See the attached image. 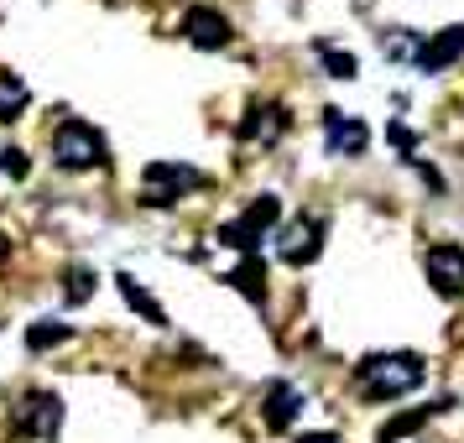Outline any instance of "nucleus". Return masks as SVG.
<instances>
[{
	"label": "nucleus",
	"mask_w": 464,
	"mask_h": 443,
	"mask_svg": "<svg viewBox=\"0 0 464 443\" xmlns=\"http://www.w3.org/2000/svg\"><path fill=\"white\" fill-rule=\"evenodd\" d=\"M53 157H58V168L68 172H89V168H105V136L84 120H63V126L53 130Z\"/></svg>",
	"instance_id": "f03ea898"
},
{
	"label": "nucleus",
	"mask_w": 464,
	"mask_h": 443,
	"mask_svg": "<svg viewBox=\"0 0 464 443\" xmlns=\"http://www.w3.org/2000/svg\"><path fill=\"white\" fill-rule=\"evenodd\" d=\"M219 246H230V251H240V255H256V246H261V235L256 230H246L240 219H230V225H219V235H214Z\"/></svg>",
	"instance_id": "a211bd4d"
},
{
	"label": "nucleus",
	"mask_w": 464,
	"mask_h": 443,
	"mask_svg": "<svg viewBox=\"0 0 464 443\" xmlns=\"http://www.w3.org/2000/svg\"><path fill=\"white\" fill-rule=\"evenodd\" d=\"M282 219V204H276V193H261V198H251V209L240 214V225L246 230H256V235H266Z\"/></svg>",
	"instance_id": "2eb2a0df"
},
{
	"label": "nucleus",
	"mask_w": 464,
	"mask_h": 443,
	"mask_svg": "<svg viewBox=\"0 0 464 443\" xmlns=\"http://www.w3.org/2000/svg\"><path fill=\"white\" fill-rule=\"evenodd\" d=\"M183 37L193 47H204V53H219V47L230 43V22L214 11V5H188L183 11Z\"/></svg>",
	"instance_id": "0eeeda50"
},
{
	"label": "nucleus",
	"mask_w": 464,
	"mask_h": 443,
	"mask_svg": "<svg viewBox=\"0 0 464 443\" xmlns=\"http://www.w3.org/2000/svg\"><path fill=\"white\" fill-rule=\"evenodd\" d=\"M422 272H428V282H433V293L459 297L464 293V246H454V240L428 246V251H422Z\"/></svg>",
	"instance_id": "7ed1b4c3"
},
{
	"label": "nucleus",
	"mask_w": 464,
	"mask_h": 443,
	"mask_svg": "<svg viewBox=\"0 0 464 443\" xmlns=\"http://www.w3.org/2000/svg\"><path fill=\"white\" fill-rule=\"evenodd\" d=\"M287 130V110L282 105H251L240 120V141H276Z\"/></svg>",
	"instance_id": "9b49d317"
},
{
	"label": "nucleus",
	"mask_w": 464,
	"mask_h": 443,
	"mask_svg": "<svg viewBox=\"0 0 464 443\" xmlns=\"http://www.w3.org/2000/svg\"><path fill=\"white\" fill-rule=\"evenodd\" d=\"M324 136H329V151H334V157H360V151L371 147V130H365V120H355V115H339V110H324Z\"/></svg>",
	"instance_id": "6e6552de"
},
{
	"label": "nucleus",
	"mask_w": 464,
	"mask_h": 443,
	"mask_svg": "<svg viewBox=\"0 0 464 443\" xmlns=\"http://www.w3.org/2000/svg\"><path fill=\"white\" fill-rule=\"evenodd\" d=\"M297 412H303V391L287 386V380H272V386H266V397H261V418H266V428L282 433V428H293Z\"/></svg>",
	"instance_id": "9d476101"
},
{
	"label": "nucleus",
	"mask_w": 464,
	"mask_h": 443,
	"mask_svg": "<svg viewBox=\"0 0 464 443\" xmlns=\"http://www.w3.org/2000/svg\"><path fill=\"white\" fill-rule=\"evenodd\" d=\"M230 282H235V287H240L246 297H251L256 308L266 303V266H261V255H246V261H240V266L230 272Z\"/></svg>",
	"instance_id": "f8f14e48"
},
{
	"label": "nucleus",
	"mask_w": 464,
	"mask_h": 443,
	"mask_svg": "<svg viewBox=\"0 0 464 443\" xmlns=\"http://www.w3.org/2000/svg\"><path fill=\"white\" fill-rule=\"evenodd\" d=\"M16 428L32 433V438H58V428H63V397H53V391H32V397L16 407Z\"/></svg>",
	"instance_id": "39448f33"
},
{
	"label": "nucleus",
	"mask_w": 464,
	"mask_h": 443,
	"mask_svg": "<svg viewBox=\"0 0 464 443\" xmlns=\"http://www.w3.org/2000/svg\"><path fill=\"white\" fill-rule=\"evenodd\" d=\"M318 251H324V219H314V214L293 219L287 235H282V261L287 266H308V261H318Z\"/></svg>",
	"instance_id": "423d86ee"
},
{
	"label": "nucleus",
	"mask_w": 464,
	"mask_h": 443,
	"mask_svg": "<svg viewBox=\"0 0 464 443\" xmlns=\"http://www.w3.org/2000/svg\"><path fill=\"white\" fill-rule=\"evenodd\" d=\"M459 58H464V26H443V32H433V37L418 47L422 73H443V68L459 63Z\"/></svg>",
	"instance_id": "1a4fd4ad"
},
{
	"label": "nucleus",
	"mask_w": 464,
	"mask_h": 443,
	"mask_svg": "<svg viewBox=\"0 0 464 443\" xmlns=\"http://www.w3.org/2000/svg\"><path fill=\"white\" fill-rule=\"evenodd\" d=\"M443 407H449V401H433V407H418V412H407V418H392L376 433V443H397V438H407V433H418L422 422L433 418V412H443Z\"/></svg>",
	"instance_id": "4468645a"
},
{
	"label": "nucleus",
	"mask_w": 464,
	"mask_h": 443,
	"mask_svg": "<svg viewBox=\"0 0 464 443\" xmlns=\"http://www.w3.org/2000/svg\"><path fill=\"white\" fill-rule=\"evenodd\" d=\"M297 443H339V438H334V433H303Z\"/></svg>",
	"instance_id": "4be33fe9"
},
{
	"label": "nucleus",
	"mask_w": 464,
	"mask_h": 443,
	"mask_svg": "<svg viewBox=\"0 0 464 443\" xmlns=\"http://www.w3.org/2000/svg\"><path fill=\"white\" fill-rule=\"evenodd\" d=\"M0 172H11V178H26V157L16 147L11 151H0Z\"/></svg>",
	"instance_id": "412c9836"
},
{
	"label": "nucleus",
	"mask_w": 464,
	"mask_h": 443,
	"mask_svg": "<svg viewBox=\"0 0 464 443\" xmlns=\"http://www.w3.org/2000/svg\"><path fill=\"white\" fill-rule=\"evenodd\" d=\"M318 58H324V68H329V79H355L360 73L355 53H339V47H329V43H318Z\"/></svg>",
	"instance_id": "6ab92c4d"
},
{
	"label": "nucleus",
	"mask_w": 464,
	"mask_h": 443,
	"mask_svg": "<svg viewBox=\"0 0 464 443\" xmlns=\"http://www.w3.org/2000/svg\"><path fill=\"white\" fill-rule=\"evenodd\" d=\"M360 386H365V397L371 401H386V397H401V391H412L422 380V360L412 350H397V355H376L355 365Z\"/></svg>",
	"instance_id": "f257e3e1"
},
{
	"label": "nucleus",
	"mask_w": 464,
	"mask_h": 443,
	"mask_svg": "<svg viewBox=\"0 0 464 443\" xmlns=\"http://www.w3.org/2000/svg\"><path fill=\"white\" fill-rule=\"evenodd\" d=\"M115 282H121V297H126L130 308H136V313L147 318V323H157V329L168 323V313H162V308L151 303V293H147V287H141V282H136V276H130V272H121V276H115Z\"/></svg>",
	"instance_id": "ddd939ff"
},
{
	"label": "nucleus",
	"mask_w": 464,
	"mask_h": 443,
	"mask_svg": "<svg viewBox=\"0 0 464 443\" xmlns=\"http://www.w3.org/2000/svg\"><path fill=\"white\" fill-rule=\"evenodd\" d=\"M26 84H22V73H0V120H16L26 110Z\"/></svg>",
	"instance_id": "dca6fc26"
},
{
	"label": "nucleus",
	"mask_w": 464,
	"mask_h": 443,
	"mask_svg": "<svg viewBox=\"0 0 464 443\" xmlns=\"http://www.w3.org/2000/svg\"><path fill=\"white\" fill-rule=\"evenodd\" d=\"M147 204H178V193L198 188L204 178L193 168H183V162H147Z\"/></svg>",
	"instance_id": "20e7f679"
},
{
	"label": "nucleus",
	"mask_w": 464,
	"mask_h": 443,
	"mask_svg": "<svg viewBox=\"0 0 464 443\" xmlns=\"http://www.w3.org/2000/svg\"><path fill=\"white\" fill-rule=\"evenodd\" d=\"M68 334H73V329L58 323V318H37V323L26 329V350H53V344H63Z\"/></svg>",
	"instance_id": "f3484780"
},
{
	"label": "nucleus",
	"mask_w": 464,
	"mask_h": 443,
	"mask_svg": "<svg viewBox=\"0 0 464 443\" xmlns=\"http://www.w3.org/2000/svg\"><path fill=\"white\" fill-rule=\"evenodd\" d=\"M89 293H94V272H84V266H73V272H68L63 297H68V303H84Z\"/></svg>",
	"instance_id": "aec40b11"
}]
</instances>
